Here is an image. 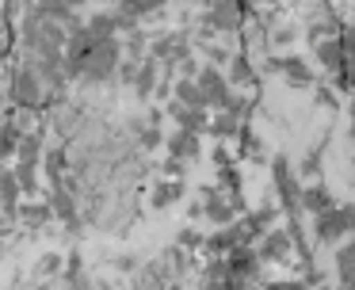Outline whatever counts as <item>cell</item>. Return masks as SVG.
<instances>
[{
    "label": "cell",
    "instance_id": "obj_20",
    "mask_svg": "<svg viewBox=\"0 0 355 290\" xmlns=\"http://www.w3.org/2000/svg\"><path fill=\"white\" fill-rule=\"evenodd\" d=\"M260 290H306V282H298V279H279V282H260Z\"/></svg>",
    "mask_w": 355,
    "mask_h": 290
},
{
    "label": "cell",
    "instance_id": "obj_4",
    "mask_svg": "<svg viewBox=\"0 0 355 290\" xmlns=\"http://www.w3.org/2000/svg\"><path fill=\"white\" fill-rule=\"evenodd\" d=\"M291 248H294V237L286 233V229H271L256 252H260L263 264H286V259H291Z\"/></svg>",
    "mask_w": 355,
    "mask_h": 290
},
{
    "label": "cell",
    "instance_id": "obj_1",
    "mask_svg": "<svg viewBox=\"0 0 355 290\" xmlns=\"http://www.w3.org/2000/svg\"><path fill=\"white\" fill-rule=\"evenodd\" d=\"M199 88H202V96H207V103L210 107H218V111H225L230 107V99H233V92H230V76H222V69H214V65H207V69H199Z\"/></svg>",
    "mask_w": 355,
    "mask_h": 290
},
{
    "label": "cell",
    "instance_id": "obj_10",
    "mask_svg": "<svg viewBox=\"0 0 355 290\" xmlns=\"http://www.w3.org/2000/svg\"><path fill=\"white\" fill-rule=\"evenodd\" d=\"M168 149L176 160H195L199 157V134H191V130H176V134L168 137Z\"/></svg>",
    "mask_w": 355,
    "mask_h": 290
},
{
    "label": "cell",
    "instance_id": "obj_23",
    "mask_svg": "<svg viewBox=\"0 0 355 290\" xmlns=\"http://www.w3.org/2000/svg\"><path fill=\"white\" fill-rule=\"evenodd\" d=\"M302 176H317V153H309L306 160H302V168H298Z\"/></svg>",
    "mask_w": 355,
    "mask_h": 290
},
{
    "label": "cell",
    "instance_id": "obj_2",
    "mask_svg": "<svg viewBox=\"0 0 355 290\" xmlns=\"http://www.w3.org/2000/svg\"><path fill=\"white\" fill-rule=\"evenodd\" d=\"M241 244H248V233H245V221H233V225H222L218 233L207 237V252L214 259H225L233 248H241Z\"/></svg>",
    "mask_w": 355,
    "mask_h": 290
},
{
    "label": "cell",
    "instance_id": "obj_13",
    "mask_svg": "<svg viewBox=\"0 0 355 290\" xmlns=\"http://www.w3.org/2000/svg\"><path fill=\"white\" fill-rule=\"evenodd\" d=\"M210 134L222 137V142H230V137L241 134V119H237L233 111H218L214 119H210Z\"/></svg>",
    "mask_w": 355,
    "mask_h": 290
},
{
    "label": "cell",
    "instance_id": "obj_8",
    "mask_svg": "<svg viewBox=\"0 0 355 290\" xmlns=\"http://www.w3.org/2000/svg\"><path fill=\"white\" fill-rule=\"evenodd\" d=\"M207 23L214 31H233V27H241V8L233 0H214L207 12Z\"/></svg>",
    "mask_w": 355,
    "mask_h": 290
},
{
    "label": "cell",
    "instance_id": "obj_15",
    "mask_svg": "<svg viewBox=\"0 0 355 290\" xmlns=\"http://www.w3.org/2000/svg\"><path fill=\"white\" fill-rule=\"evenodd\" d=\"M16 96H19V103H35V99H39V80H35L31 69H27V73H19V80H16Z\"/></svg>",
    "mask_w": 355,
    "mask_h": 290
},
{
    "label": "cell",
    "instance_id": "obj_22",
    "mask_svg": "<svg viewBox=\"0 0 355 290\" xmlns=\"http://www.w3.org/2000/svg\"><path fill=\"white\" fill-rule=\"evenodd\" d=\"M153 76H157V69H153V65L141 69V76H138V92H149V88H153Z\"/></svg>",
    "mask_w": 355,
    "mask_h": 290
},
{
    "label": "cell",
    "instance_id": "obj_6",
    "mask_svg": "<svg viewBox=\"0 0 355 290\" xmlns=\"http://www.w3.org/2000/svg\"><path fill=\"white\" fill-rule=\"evenodd\" d=\"M271 221H275V206L263 203L260 210H248L245 214V233H248V244L252 241H263L271 233Z\"/></svg>",
    "mask_w": 355,
    "mask_h": 290
},
{
    "label": "cell",
    "instance_id": "obj_17",
    "mask_svg": "<svg viewBox=\"0 0 355 290\" xmlns=\"http://www.w3.org/2000/svg\"><path fill=\"white\" fill-rule=\"evenodd\" d=\"M248 80H252L248 58H245V53H237V58H233V65H230V84H248Z\"/></svg>",
    "mask_w": 355,
    "mask_h": 290
},
{
    "label": "cell",
    "instance_id": "obj_18",
    "mask_svg": "<svg viewBox=\"0 0 355 290\" xmlns=\"http://www.w3.org/2000/svg\"><path fill=\"white\" fill-rule=\"evenodd\" d=\"M241 157H260V137L252 134L248 126H241Z\"/></svg>",
    "mask_w": 355,
    "mask_h": 290
},
{
    "label": "cell",
    "instance_id": "obj_25",
    "mask_svg": "<svg viewBox=\"0 0 355 290\" xmlns=\"http://www.w3.org/2000/svg\"><path fill=\"white\" fill-rule=\"evenodd\" d=\"M164 172H168V176H180V172H184V160H176V157H172L168 164H164Z\"/></svg>",
    "mask_w": 355,
    "mask_h": 290
},
{
    "label": "cell",
    "instance_id": "obj_14",
    "mask_svg": "<svg viewBox=\"0 0 355 290\" xmlns=\"http://www.w3.org/2000/svg\"><path fill=\"white\" fill-rule=\"evenodd\" d=\"M336 271H340V282H355V237L340 244V252H336Z\"/></svg>",
    "mask_w": 355,
    "mask_h": 290
},
{
    "label": "cell",
    "instance_id": "obj_24",
    "mask_svg": "<svg viewBox=\"0 0 355 290\" xmlns=\"http://www.w3.org/2000/svg\"><path fill=\"white\" fill-rule=\"evenodd\" d=\"M344 210V221H347V233H355V203H344L340 206Z\"/></svg>",
    "mask_w": 355,
    "mask_h": 290
},
{
    "label": "cell",
    "instance_id": "obj_19",
    "mask_svg": "<svg viewBox=\"0 0 355 290\" xmlns=\"http://www.w3.org/2000/svg\"><path fill=\"white\" fill-rule=\"evenodd\" d=\"M336 38L344 46V65H355V27H344Z\"/></svg>",
    "mask_w": 355,
    "mask_h": 290
},
{
    "label": "cell",
    "instance_id": "obj_9",
    "mask_svg": "<svg viewBox=\"0 0 355 290\" xmlns=\"http://www.w3.org/2000/svg\"><path fill=\"white\" fill-rule=\"evenodd\" d=\"M332 195H329V187L324 183H306L302 187V210H309L317 218V214H324V210H332Z\"/></svg>",
    "mask_w": 355,
    "mask_h": 290
},
{
    "label": "cell",
    "instance_id": "obj_21",
    "mask_svg": "<svg viewBox=\"0 0 355 290\" xmlns=\"http://www.w3.org/2000/svg\"><path fill=\"white\" fill-rule=\"evenodd\" d=\"M195 244H207V241H202L195 229H184V233H180V248H195Z\"/></svg>",
    "mask_w": 355,
    "mask_h": 290
},
{
    "label": "cell",
    "instance_id": "obj_3",
    "mask_svg": "<svg viewBox=\"0 0 355 290\" xmlns=\"http://www.w3.org/2000/svg\"><path fill=\"white\" fill-rule=\"evenodd\" d=\"M313 237L321 244H344V237H347L344 210H340V206H332V210L317 214V218H313Z\"/></svg>",
    "mask_w": 355,
    "mask_h": 290
},
{
    "label": "cell",
    "instance_id": "obj_26",
    "mask_svg": "<svg viewBox=\"0 0 355 290\" xmlns=\"http://www.w3.org/2000/svg\"><path fill=\"white\" fill-rule=\"evenodd\" d=\"M313 290H332V287H313Z\"/></svg>",
    "mask_w": 355,
    "mask_h": 290
},
{
    "label": "cell",
    "instance_id": "obj_12",
    "mask_svg": "<svg viewBox=\"0 0 355 290\" xmlns=\"http://www.w3.org/2000/svg\"><path fill=\"white\" fill-rule=\"evenodd\" d=\"M313 53L324 69H344V46H340V38H321L313 46Z\"/></svg>",
    "mask_w": 355,
    "mask_h": 290
},
{
    "label": "cell",
    "instance_id": "obj_7",
    "mask_svg": "<svg viewBox=\"0 0 355 290\" xmlns=\"http://www.w3.org/2000/svg\"><path fill=\"white\" fill-rule=\"evenodd\" d=\"M271 65H275L279 73H283L286 80H291V84H298V88H309V84L317 80V73H313V69H309L302 58H275Z\"/></svg>",
    "mask_w": 355,
    "mask_h": 290
},
{
    "label": "cell",
    "instance_id": "obj_11",
    "mask_svg": "<svg viewBox=\"0 0 355 290\" xmlns=\"http://www.w3.org/2000/svg\"><path fill=\"white\" fill-rule=\"evenodd\" d=\"M176 103L184 107H195V111H207V96H202L199 80H191V76H184V80H176Z\"/></svg>",
    "mask_w": 355,
    "mask_h": 290
},
{
    "label": "cell",
    "instance_id": "obj_16",
    "mask_svg": "<svg viewBox=\"0 0 355 290\" xmlns=\"http://www.w3.org/2000/svg\"><path fill=\"white\" fill-rule=\"evenodd\" d=\"M180 195H184V183H180V180H164L161 187H157V195H153V206H172Z\"/></svg>",
    "mask_w": 355,
    "mask_h": 290
},
{
    "label": "cell",
    "instance_id": "obj_5",
    "mask_svg": "<svg viewBox=\"0 0 355 290\" xmlns=\"http://www.w3.org/2000/svg\"><path fill=\"white\" fill-rule=\"evenodd\" d=\"M202 210H207L210 221H218V225H233V203L230 198H222V191L218 187H202Z\"/></svg>",
    "mask_w": 355,
    "mask_h": 290
}]
</instances>
